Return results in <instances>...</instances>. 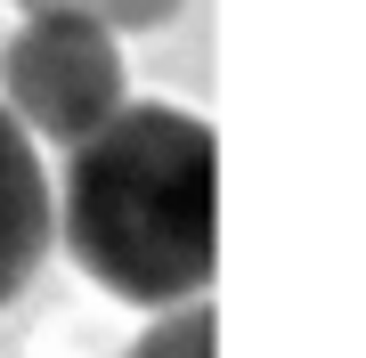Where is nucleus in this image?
<instances>
[{"mask_svg": "<svg viewBox=\"0 0 366 358\" xmlns=\"http://www.w3.org/2000/svg\"><path fill=\"white\" fill-rule=\"evenodd\" d=\"M66 244L122 302H196L220 261V146L179 106H122L66 163Z\"/></svg>", "mask_w": 366, "mask_h": 358, "instance_id": "obj_1", "label": "nucleus"}, {"mask_svg": "<svg viewBox=\"0 0 366 358\" xmlns=\"http://www.w3.org/2000/svg\"><path fill=\"white\" fill-rule=\"evenodd\" d=\"M0 90H9V114H16L25 139L41 131L57 146H81L90 131H106L122 114V49L90 16L41 9L0 49Z\"/></svg>", "mask_w": 366, "mask_h": 358, "instance_id": "obj_2", "label": "nucleus"}, {"mask_svg": "<svg viewBox=\"0 0 366 358\" xmlns=\"http://www.w3.org/2000/svg\"><path fill=\"white\" fill-rule=\"evenodd\" d=\"M41 244H49V179H41L33 139L0 106V302L25 293V277L41 269Z\"/></svg>", "mask_w": 366, "mask_h": 358, "instance_id": "obj_3", "label": "nucleus"}, {"mask_svg": "<svg viewBox=\"0 0 366 358\" xmlns=\"http://www.w3.org/2000/svg\"><path fill=\"white\" fill-rule=\"evenodd\" d=\"M131 358H220V326H212V309H171L139 334Z\"/></svg>", "mask_w": 366, "mask_h": 358, "instance_id": "obj_4", "label": "nucleus"}, {"mask_svg": "<svg viewBox=\"0 0 366 358\" xmlns=\"http://www.w3.org/2000/svg\"><path fill=\"white\" fill-rule=\"evenodd\" d=\"M16 9H33V16L41 9H74V16H90V25L114 33V25H163L179 0H16Z\"/></svg>", "mask_w": 366, "mask_h": 358, "instance_id": "obj_5", "label": "nucleus"}]
</instances>
